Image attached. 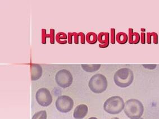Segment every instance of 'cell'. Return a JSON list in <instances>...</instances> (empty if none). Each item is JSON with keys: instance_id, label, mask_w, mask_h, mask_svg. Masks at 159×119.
I'll return each instance as SVG.
<instances>
[{"instance_id": "cell-1", "label": "cell", "mask_w": 159, "mask_h": 119, "mask_svg": "<svg viewBox=\"0 0 159 119\" xmlns=\"http://www.w3.org/2000/svg\"><path fill=\"white\" fill-rule=\"evenodd\" d=\"M124 111L129 119H139L143 113L144 107L138 99H130L125 103Z\"/></svg>"}, {"instance_id": "cell-2", "label": "cell", "mask_w": 159, "mask_h": 119, "mask_svg": "<svg viewBox=\"0 0 159 119\" xmlns=\"http://www.w3.org/2000/svg\"><path fill=\"white\" fill-rule=\"evenodd\" d=\"M134 74L132 71L128 68H121L115 73L114 81L115 84L120 88H126L132 83Z\"/></svg>"}, {"instance_id": "cell-3", "label": "cell", "mask_w": 159, "mask_h": 119, "mask_svg": "<svg viewBox=\"0 0 159 119\" xmlns=\"http://www.w3.org/2000/svg\"><path fill=\"white\" fill-rule=\"evenodd\" d=\"M125 104L123 99L120 96L115 95L108 98L103 104V109L111 115L120 113L124 109Z\"/></svg>"}, {"instance_id": "cell-4", "label": "cell", "mask_w": 159, "mask_h": 119, "mask_svg": "<svg viewBox=\"0 0 159 119\" xmlns=\"http://www.w3.org/2000/svg\"><path fill=\"white\" fill-rule=\"evenodd\" d=\"M89 86L92 92L100 94L105 92L107 87V81L102 74L94 75L89 81Z\"/></svg>"}, {"instance_id": "cell-5", "label": "cell", "mask_w": 159, "mask_h": 119, "mask_svg": "<svg viewBox=\"0 0 159 119\" xmlns=\"http://www.w3.org/2000/svg\"><path fill=\"white\" fill-rule=\"evenodd\" d=\"M56 83L62 88L70 86L73 81V77L70 72L66 69H62L56 73L55 76Z\"/></svg>"}, {"instance_id": "cell-6", "label": "cell", "mask_w": 159, "mask_h": 119, "mask_svg": "<svg viewBox=\"0 0 159 119\" xmlns=\"http://www.w3.org/2000/svg\"><path fill=\"white\" fill-rule=\"evenodd\" d=\"M57 110L62 113H67L71 110L74 106L73 99L68 95L59 96L55 103Z\"/></svg>"}, {"instance_id": "cell-7", "label": "cell", "mask_w": 159, "mask_h": 119, "mask_svg": "<svg viewBox=\"0 0 159 119\" xmlns=\"http://www.w3.org/2000/svg\"><path fill=\"white\" fill-rule=\"evenodd\" d=\"M35 99L38 104L43 107H47L52 102V97L50 92L46 88H42L37 90Z\"/></svg>"}, {"instance_id": "cell-8", "label": "cell", "mask_w": 159, "mask_h": 119, "mask_svg": "<svg viewBox=\"0 0 159 119\" xmlns=\"http://www.w3.org/2000/svg\"><path fill=\"white\" fill-rule=\"evenodd\" d=\"M88 111L89 108L86 104H80L75 108L73 116L75 119H83L87 115Z\"/></svg>"}, {"instance_id": "cell-9", "label": "cell", "mask_w": 159, "mask_h": 119, "mask_svg": "<svg viewBox=\"0 0 159 119\" xmlns=\"http://www.w3.org/2000/svg\"><path fill=\"white\" fill-rule=\"evenodd\" d=\"M30 72L32 81H35L39 80L41 77L43 70L39 64H32L30 66Z\"/></svg>"}, {"instance_id": "cell-10", "label": "cell", "mask_w": 159, "mask_h": 119, "mask_svg": "<svg viewBox=\"0 0 159 119\" xmlns=\"http://www.w3.org/2000/svg\"><path fill=\"white\" fill-rule=\"evenodd\" d=\"M81 39V43L84 44L85 43V35L82 32H80L79 33H68V43L72 44L73 43V39L74 38V43L75 44L79 43V38Z\"/></svg>"}, {"instance_id": "cell-11", "label": "cell", "mask_w": 159, "mask_h": 119, "mask_svg": "<svg viewBox=\"0 0 159 119\" xmlns=\"http://www.w3.org/2000/svg\"><path fill=\"white\" fill-rule=\"evenodd\" d=\"M98 40L100 44V48H106L109 46L110 43V34L107 32H101L98 36Z\"/></svg>"}, {"instance_id": "cell-12", "label": "cell", "mask_w": 159, "mask_h": 119, "mask_svg": "<svg viewBox=\"0 0 159 119\" xmlns=\"http://www.w3.org/2000/svg\"><path fill=\"white\" fill-rule=\"evenodd\" d=\"M141 41V36L139 33L133 32V29L132 28L129 29V36L128 42L129 44H138Z\"/></svg>"}, {"instance_id": "cell-13", "label": "cell", "mask_w": 159, "mask_h": 119, "mask_svg": "<svg viewBox=\"0 0 159 119\" xmlns=\"http://www.w3.org/2000/svg\"><path fill=\"white\" fill-rule=\"evenodd\" d=\"M82 68L86 72L88 73H93V72H97V70H99L101 68L100 64H94V65H85L83 64L81 65Z\"/></svg>"}, {"instance_id": "cell-14", "label": "cell", "mask_w": 159, "mask_h": 119, "mask_svg": "<svg viewBox=\"0 0 159 119\" xmlns=\"http://www.w3.org/2000/svg\"><path fill=\"white\" fill-rule=\"evenodd\" d=\"M116 41L120 45L125 44L128 42V37L127 34L124 32H119L117 34L116 36Z\"/></svg>"}, {"instance_id": "cell-15", "label": "cell", "mask_w": 159, "mask_h": 119, "mask_svg": "<svg viewBox=\"0 0 159 119\" xmlns=\"http://www.w3.org/2000/svg\"><path fill=\"white\" fill-rule=\"evenodd\" d=\"M86 41L91 45H94L98 41V36L94 32H89L86 36Z\"/></svg>"}, {"instance_id": "cell-16", "label": "cell", "mask_w": 159, "mask_h": 119, "mask_svg": "<svg viewBox=\"0 0 159 119\" xmlns=\"http://www.w3.org/2000/svg\"><path fill=\"white\" fill-rule=\"evenodd\" d=\"M67 35L64 32H59L56 34V42L59 44L65 45L67 43Z\"/></svg>"}, {"instance_id": "cell-17", "label": "cell", "mask_w": 159, "mask_h": 119, "mask_svg": "<svg viewBox=\"0 0 159 119\" xmlns=\"http://www.w3.org/2000/svg\"><path fill=\"white\" fill-rule=\"evenodd\" d=\"M153 38V43L154 44L157 45L158 44L159 39H158V35L155 32H152V33H147V38H146V42L148 44L151 43V39L152 38Z\"/></svg>"}, {"instance_id": "cell-18", "label": "cell", "mask_w": 159, "mask_h": 119, "mask_svg": "<svg viewBox=\"0 0 159 119\" xmlns=\"http://www.w3.org/2000/svg\"><path fill=\"white\" fill-rule=\"evenodd\" d=\"M47 112L46 111H40L34 113L32 119H47Z\"/></svg>"}, {"instance_id": "cell-19", "label": "cell", "mask_w": 159, "mask_h": 119, "mask_svg": "<svg viewBox=\"0 0 159 119\" xmlns=\"http://www.w3.org/2000/svg\"><path fill=\"white\" fill-rule=\"evenodd\" d=\"M55 30L53 29H51L50 34H47V38H50V43L51 44H54L55 42Z\"/></svg>"}, {"instance_id": "cell-20", "label": "cell", "mask_w": 159, "mask_h": 119, "mask_svg": "<svg viewBox=\"0 0 159 119\" xmlns=\"http://www.w3.org/2000/svg\"><path fill=\"white\" fill-rule=\"evenodd\" d=\"M47 39V32L45 29H42V43L45 45Z\"/></svg>"}, {"instance_id": "cell-21", "label": "cell", "mask_w": 159, "mask_h": 119, "mask_svg": "<svg viewBox=\"0 0 159 119\" xmlns=\"http://www.w3.org/2000/svg\"><path fill=\"white\" fill-rule=\"evenodd\" d=\"M111 37H110V43L111 44H115L116 36H115V29L114 28L111 29Z\"/></svg>"}, {"instance_id": "cell-22", "label": "cell", "mask_w": 159, "mask_h": 119, "mask_svg": "<svg viewBox=\"0 0 159 119\" xmlns=\"http://www.w3.org/2000/svg\"><path fill=\"white\" fill-rule=\"evenodd\" d=\"M141 43L144 45L146 43V34L143 33H141Z\"/></svg>"}, {"instance_id": "cell-23", "label": "cell", "mask_w": 159, "mask_h": 119, "mask_svg": "<svg viewBox=\"0 0 159 119\" xmlns=\"http://www.w3.org/2000/svg\"><path fill=\"white\" fill-rule=\"evenodd\" d=\"M143 66L145 68H148L150 70H152L156 68V65H143Z\"/></svg>"}, {"instance_id": "cell-24", "label": "cell", "mask_w": 159, "mask_h": 119, "mask_svg": "<svg viewBox=\"0 0 159 119\" xmlns=\"http://www.w3.org/2000/svg\"><path fill=\"white\" fill-rule=\"evenodd\" d=\"M89 119H98L96 117H90V118H89Z\"/></svg>"}, {"instance_id": "cell-25", "label": "cell", "mask_w": 159, "mask_h": 119, "mask_svg": "<svg viewBox=\"0 0 159 119\" xmlns=\"http://www.w3.org/2000/svg\"><path fill=\"white\" fill-rule=\"evenodd\" d=\"M119 119V118H118V117H114V118H112V119Z\"/></svg>"}, {"instance_id": "cell-26", "label": "cell", "mask_w": 159, "mask_h": 119, "mask_svg": "<svg viewBox=\"0 0 159 119\" xmlns=\"http://www.w3.org/2000/svg\"><path fill=\"white\" fill-rule=\"evenodd\" d=\"M143 119V118H140V119Z\"/></svg>"}]
</instances>
